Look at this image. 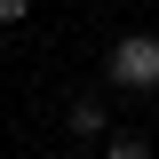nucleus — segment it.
Returning a JSON list of instances; mask_svg holds the SVG:
<instances>
[{"label": "nucleus", "mask_w": 159, "mask_h": 159, "mask_svg": "<svg viewBox=\"0 0 159 159\" xmlns=\"http://www.w3.org/2000/svg\"><path fill=\"white\" fill-rule=\"evenodd\" d=\"M103 72H111V88H159V40L127 32V40L111 48V64H103Z\"/></svg>", "instance_id": "f257e3e1"}, {"label": "nucleus", "mask_w": 159, "mask_h": 159, "mask_svg": "<svg viewBox=\"0 0 159 159\" xmlns=\"http://www.w3.org/2000/svg\"><path fill=\"white\" fill-rule=\"evenodd\" d=\"M24 8H32V0H0V24H24Z\"/></svg>", "instance_id": "f03ea898"}, {"label": "nucleus", "mask_w": 159, "mask_h": 159, "mask_svg": "<svg viewBox=\"0 0 159 159\" xmlns=\"http://www.w3.org/2000/svg\"><path fill=\"white\" fill-rule=\"evenodd\" d=\"M103 159H143V143H111V151H103Z\"/></svg>", "instance_id": "7ed1b4c3"}]
</instances>
